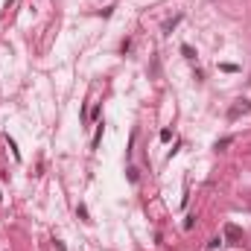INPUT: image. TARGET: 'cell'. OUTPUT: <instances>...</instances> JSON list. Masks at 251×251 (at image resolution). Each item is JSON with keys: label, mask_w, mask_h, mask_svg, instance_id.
Here are the masks:
<instances>
[{"label": "cell", "mask_w": 251, "mask_h": 251, "mask_svg": "<svg viewBox=\"0 0 251 251\" xmlns=\"http://www.w3.org/2000/svg\"><path fill=\"white\" fill-rule=\"evenodd\" d=\"M249 111H251L249 100H237V102L228 108V120H237V117H243V114H249Z\"/></svg>", "instance_id": "cell-2"}, {"label": "cell", "mask_w": 251, "mask_h": 251, "mask_svg": "<svg viewBox=\"0 0 251 251\" xmlns=\"http://www.w3.org/2000/svg\"><path fill=\"white\" fill-rule=\"evenodd\" d=\"M178 24H181V15H176L173 21H167V26H164V29H167V32H173V29H176Z\"/></svg>", "instance_id": "cell-3"}, {"label": "cell", "mask_w": 251, "mask_h": 251, "mask_svg": "<svg viewBox=\"0 0 251 251\" xmlns=\"http://www.w3.org/2000/svg\"><path fill=\"white\" fill-rule=\"evenodd\" d=\"M225 243L228 246H240L243 243V228H237L234 222H228L225 225Z\"/></svg>", "instance_id": "cell-1"}]
</instances>
